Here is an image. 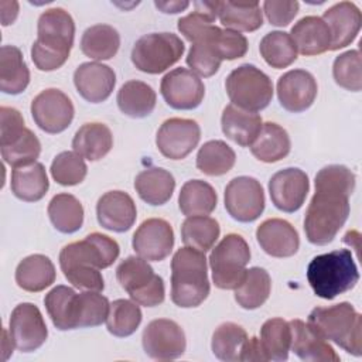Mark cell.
<instances>
[{
	"mask_svg": "<svg viewBox=\"0 0 362 362\" xmlns=\"http://www.w3.org/2000/svg\"><path fill=\"white\" fill-rule=\"evenodd\" d=\"M132 246L147 262H161L173 250L174 230L165 219L148 218L133 233Z\"/></svg>",
	"mask_w": 362,
	"mask_h": 362,
	"instance_id": "19",
	"label": "cell"
},
{
	"mask_svg": "<svg viewBox=\"0 0 362 362\" xmlns=\"http://www.w3.org/2000/svg\"><path fill=\"white\" fill-rule=\"evenodd\" d=\"M154 6L160 8L163 13L175 14L185 10L189 6V3L188 1H154Z\"/></svg>",
	"mask_w": 362,
	"mask_h": 362,
	"instance_id": "56",
	"label": "cell"
},
{
	"mask_svg": "<svg viewBox=\"0 0 362 362\" xmlns=\"http://www.w3.org/2000/svg\"><path fill=\"white\" fill-rule=\"evenodd\" d=\"M30 83V69L23 52L16 45H3L0 49V89L8 95H18Z\"/></svg>",
	"mask_w": 362,
	"mask_h": 362,
	"instance_id": "33",
	"label": "cell"
},
{
	"mask_svg": "<svg viewBox=\"0 0 362 362\" xmlns=\"http://www.w3.org/2000/svg\"><path fill=\"white\" fill-rule=\"evenodd\" d=\"M10 188L11 192L21 201H40L41 198H44L49 188L45 167L38 161L16 167L11 173Z\"/></svg>",
	"mask_w": 362,
	"mask_h": 362,
	"instance_id": "31",
	"label": "cell"
},
{
	"mask_svg": "<svg viewBox=\"0 0 362 362\" xmlns=\"http://www.w3.org/2000/svg\"><path fill=\"white\" fill-rule=\"evenodd\" d=\"M49 171L55 182L64 187H72L85 180L88 167L83 157L78 153L62 151L52 160Z\"/></svg>",
	"mask_w": 362,
	"mask_h": 362,
	"instance_id": "48",
	"label": "cell"
},
{
	"mask_svg": "<svg viewBox=\"0 0 362 362\" xmlns=\"http://www.w3.org/2000/svg\"><path fill=\"white\" fill-rule=\"evenodd\" d=\"M30 110L35 124L49 134H57L68 129L75 115L72 100L55 88L40 92L33 99Z\"/></svg>",
	"mask_w": 362,
	"mask_h": 362,
	"instance_id": "13",
	"label": "cell"
},
{
	"mask_svg": "<svg viewBox=\"0 0 362 362\" xmlns=\"http://www.w3.org/2000/svg\"><path fill=\"white\" fill-rule=\"evenodd\" d=\"M256 239L264 253L273 257H290L300 247L296 228L286 219L270 218L256 229Z\"/></svg>",
	"mask_w": 362,
	"mask_h": 362,
	"instance_id": "23",
	"label": "cell"
},
{
	"mask_svg": "<svg viewBox=\"0 0 362 362\" xmlns=\"http://www.w3.org/2000/svg\"><path fill=\"white\" fill-rule=\"evenodd\" d=\"M211 24H206L191 41V48L187 54V65L191 68L192 72L208 78L218 72L221 66V59L218 58L215 49L212 48L206 34L211 28Z\"/></svg>",
	"mask_w": 362,
	"mask_h": 362,
	"instance_id": "47",
	"label": "cell"
},
{
	"mask_svg": "<svg viewBox=\"0 0 362 362\" xmlns=\"http://www.w3.org/2000/svg\"><path fill=\"white\" fill-rule=\"evenodd\" d=\"M300 8L298 1H276L266 0L263 3V13L266 14L269 23L276 27H284L291 23L297 16Z\"/></svg>",
	"mask_w": 362,
	"mask_h": 362,
	"instance_id": "53",
	"label": "cell"
},
{
	"mask_svg": "<svg viewBox=\"0 0 362 362\" xmlns=\"http://www.w3.org/2000/svg\"><path fill=\"white\" fill-rule=\"evenodd\" d=\"M250 361H259V362H264L269 361L267 355L264 354L260 341L257 337H252L247 339V344L245 346V352H243V359L242 362H250Z\"/></svg>",
	"mask_w": 362,
	"mask_h": 362,
	"instance_id": "54",
	"label": "cell"
},
{
	"mask_svg": "<svg viewBox=\"0 0 362 362\" xmlns=\"http://www.w3.org/2000/svg\"><path fill=\"white\" fill-rule=\"evenodd\" d=\"M355 174L342 164H329L315 174V194L304 216L307 240L317 246L334 240L349 216Z\"/></svg>",
	"mask_w": 362,
	"mask_h": 362,
	"instance_id": "1",
	"label": "cell"
},
{
	"mask_svg": "<svg viewBox=\"0 0 362 362\" xmlns=\"http://www.w3.org/2000/svg\"><path fill=\"white\" fill-rule=\"evenodd\" d=\"M205 253L184 246L180 247L171 260V300L181 308L201 305L209 296Z\"/></svg>",
	"mask_w": 362,
	"mask_h": 362,
	"instance_id": "3",
	"label": "cell"
},
{
	"mask_svg": "<svg viewBox=\"0 0 362 362\" xmlns=\"http://www.w3.org/2000/svg\"><path fill=\"white\" fill-rule=\"evenodd\" d=\"M250 260V247L243 236L228 233L211 252L209 266L218 288L235 290L245 277Z\"/></svg>",
	"mask_w": 362,
	"mask_h": 362,
	"instance_id": "8",
	"label": "cell"
},
{
	"mask_svg": "<svg viewBox=\"0 0 362 362\" xmlns=\"http://www.w3.org/2000/svg\"><path fill=\"white\" fill-rule=\"evenodd\" d=\"M116 277L122 288L139 305L156 307L164 301L165 287L161 276L156 274L146 259L129 256L116 269Z\"/></svg>",
	"mask_w": 362,
	"mask_h": 362,
	"instance_id": "9",
	"label": "cell"
},
{
	"mask_svg": "<svg viewBox=\"0 0 362 362\" xmlns=\"http://www.w3.org/2000/svg\"><path fill=\"white\" fill-rule=\"evenodd\" d=\"M75 23L62 7L41 13L37 23V40L31 47V59L40 71H55L69 58L74 45Z\"/></svg>",
	"mask_w": 362,
	"mask_h": 362,
	"instance_id": "2",
	"label": "cell"
},
{
	"mask_svg": "<svg viewBox=\"0 0 362 362\" xmlns=\"http://www.w3.org/2000/svg\"><path fill=\"white\" fill-rule=\"evenodd\" d=\"M143 314L136 301L126 298H117L109 305V313L106 317L107 331L119 338L129 337L136 332L141 322Z\"/></svg>",
	"mask_w": 362,
	"mask_h": 362,
	"instance_id": "46",
	"label": "cell"
},
{
	"mask_svg": "<svg viewBox=\"0 0 362 362\" xmlns=\"http://www.w3.org/2000/svg\"><path fill=\"white\" fill-rule=\"evenodd\" d=\"M120 253L119 243L107 235L93 232L82 240L68 243L59 252V264L82 263L96 269L112 266Z\"/></svg>",
	"mask_w": 362,
	"mask_h": 362,
	"instance_id": "11",
	"label": "cell"
},
{
	"mask_svg": "<svg viewBox=\"0 0 362 362\" xmlns=\"http://www.w3.org/2000/svg\"><path fill=\"white\" fill-rule=\"evenodd\" d=\"M184 51L185 45L177 34L150 33L134 42L132 62L139 71L156 75L180 61Z\"/></svg>",
	"mask_w": 362,
	"mask_h": 362,
	"instance_id": "10",
	"label": "cell"
},
{
	"mask_svg": "<svg viewBox=\"0 0 362 362\" xmlns=\"http://www.w3.org/2000/svg\"><path fill=\"white\" fill-rule=\"evenodd\" d=\"M297 52L305 57L320 55L331 47V33L325 21L318 16L300 18L290 31Z\"/></svg>",
	"mask_w": 362,
	"mask_h": 362,
	"instance_id": "27",
	"label": "cell"
},
{
	"mask_svg": "<svg viewBox=\"0 0 362 362\" xmlns=\"http://www.w3.org/2000/svg\"><path fill=\"white\" fill-rule=\"evenodd\" d=\"M272 279L263 267H250L235 288V300L245 310L262 307L270 296Z\"/></svg>",
	"mask_w": 362,
	"mask_h": 362,
	"instance_id": "41",
	"label": "cell"
},
{
	"mask_svg": "<svg viewBox=\"0 0 362 362\" xmlns=\"http://www.w3.org/2000/svg\"><path fill=\"white\" fill-rule=\"evenodd\" d=\"M307 280L315 296L332 300L356 286L359 272L351 250L337 249L311 259L307 266Z\"/></svg>",
	"mask_w": 362,
	"mask_h": 362,
	"instance_id": "4",
	"label": "cell"
},
{
	"mask_svg": "<svg viewBox=\"0 0 362 362\" xmlns=\"http://www.w3.org/2000/svg\"><path fill=\"white\" fill-rule=\"evenodd\" d=\"M260 345L269 361H286L291 346V329L288 321L270 318L260 328Z\"/></svg>",
	"mask_w": 362,
	"mask_h": 362,
	"instance_id": "44",
	"label": "cell"
},
{
	"mask_svg": "<svg viewBox=\"0 0 362 362\" xmlns=\"http://www.w3.org/2000/svg\"><path fill=\"white\" fill-rule=\"evenodd\" d=\"M236 154L233 148L222 140H209L204 143L197 154V168L211 177L229 173L235 165Z\"/></svg>",
	"mask_w": 362,
	"mask_h": 362,
	"instance_id": "42",
	"label": "cell"
},
{
	"mask_svg": "<svg viewBox=\"0 0 362 362\" xmlns=\"http://www.w3.org/2000/svg\"><path fill=\"white\" fill-rule=\"evenodd\" d=\"M206 37L221 61H232L236 58H242L247 52V40L243 34L238 31L228 28L223 30L212 24Z\"/></svg>",
	"mask_w": 362,
	"mask_h": 362,
	"instance_id": "49",
	"label": "cell"
},
{
	"mask_svg": "<svg viewBox=\"0 0 362 362\" xmlns=\"http://www.w3.org/2000/svg\"><path fill=\"white\" fill-rule=\"evenodd\" d=\"M134 188L144 202L156 206L164 205L174 192L175 180L165 168L150 167L136 175Z\"/></svg>",
	"mask_w": 362,
	"mask_h": 362,
	"instance_id": "32",
	"label": "cell"
},
{
	"mask_svg": "<svg viewBox=\"0 0 362 362\" xmlns=\"http://www.w3.org/2000/svg\"><path fill=\"white\" fill-rule=\"evenodd\" d=\"M141 344L146 355L158 361L177 359L187 348L184 329L168 318L150 321L143 331Z\"/></svg>",
	"mask_w": 362,
	"mask_h": 362,
	"instance_id": "14",
	"label": "cell"
},
{
	"mask_svg": "<svg viewBox=\"0 0 362 362\" xmlns=\"http://www.w3.org/2000/svg\"><path fill=\"white\" fill-rule=\"evenodd\" d=\"M216 191L206 181L189 180L181 187L178 206L185 216L209 215L216 208Z\"/></svg>",
	"mask_w": 362,
	"mask_h": 362,
	"instance_id": "38",
	"label": "cell"
},
{
	"mask_svg": "<svg viewBox=\"0 0 362 362\" xmlns=\"http://www.w3.org/2000/svg\"><path fill=\"white\" fill-rule=\"evenodd\" d=\"M78 93L90 103L105 102L116 85L115 71L100 62H83L74 72Z\"/></svg>",
	"mask_w": 362,
	"mask_h": 362,
	"instance_id": "22",
	"label": "cell"
},
{
	"mask_svg": "<svg viewBox=\"0 0 362 362\" xmlns=\"http://www.w3.org/2000/svg\"><path fill=\"white\" fill-rule=\"evenodd\" d=\"M113 147V136L110 129L99 122L82 124L72 140L75 153L89 161L103 158Z\"/></svg>",
	"mask_w": 362,
	"mask_h": 362,
	"instance_id": "30",
	"label": "cell"
},
{
	"mask_svg": "<svg viewBox=\"0 0 362 362\" xmlns=\"http://www.w3.org/2000/svg\"><path fill=\"white\" fill-rule=\"evenodd\" d=\"M55 266L45 255H30L24 257L16 269V283L20 288L38 293L55 281Z\"/></svg>",
	"mask_w": 362,
	"mask_h": 362,
	"instance_id": "29",
	"label": "cell"
},
{
	"mask_svg": "<svg viewBox=\"0 0 362 362\" xmlns=\"http://www.w3.org/2000/svg\"><path fill=\"white\" fill-rule=\"evenodd\" d=\"M109 300L99 291L79 293V328L98 327L106 321Z\"/></svg>",
	"mask_w": 362,
	"mask_h": 362,
	"instance_id": "51",
	"label": "cell"
},
{
	"mask_svg": "<svg viewBox=\"0 0 362 362\" xmlns=\"http://www.w3.org/2000/svg\"><path fill=\"white\" fill-rule=\"evenodd\" d=\"M218 18L223 27L238 33L256 31L263 24V11L257 1H219Z\"/></svg>",
	"mask_w": 362,
	"mask_h": 362,
	"instance_id": "34",
	"label": "cell"
},
{
	"mask_svg": "<svg viewBox=\"0 0 362 362\" xmlns=\"http://www.w3.org/2000/svg\"><path fill=\"white\" fill-rule=\"evenodd\" d=\"M247 332L235 322H222L212 334L211 348L214 355L225 362H242Z\"/></svg>",
	"mask_w": 362,
	"mask_h": 362,
	"instance_id": "39",
	"label": "cell"
},
{
	"mask_svg": "<svg viewBox=\"0 0 362 362\" xmlns=\"http://www.w3.org/2000/svg\"><path fill=\"white\" fill-rule=\"evenodd\" d=\"M45 310L59 331L79 328V294L64 284L51 288L44 298Z\"/></svg>",
	"mask_w": 362,
	"mask_h": 362,
	"instance_id": "26",
	"label": "cell"
},
{
	"mask_svg": "<svg viewBox=\"0 0 362 362\" xmlns=\"http://www.w3.org/2000/svg\"><path fill=\"white\" fill-rule=\"evenodd\" d=\"M310 191L308 175L296 167L280 170L269 180V194L273 205L287 214L298 211Z\"/></svg>",
	"mask_w": 362,
	"mask_h": 362,
	"instance_id": "18",
	"label": "cell"
},
{
	"mask_svg": "<svg viewBox=\"0 0 362 362\" xmlns=\"http://www.w3.org/2000/svg\"><path fill=\"white\" fill-rule=\"evenodd\" d=\"M120 47V34L109 24H93L81 37L82 52L95 61L113 58Z\"/></svg>",
	"mask_w": 362,
	"mask_h": 362,
	"instance_id": "37",
	"label": "cell"
},
{
	"mask_svg": "<svg viewBox=\"0 0 362 362\" xmlns=\"http://www.w3.org/2000/svg\"><path fill=\"white\" fill-rule=\"evenodd\" d=\"M327 341H332L354 356L362 355V317L351 303L315 307L307 321Z\"/></svg>",
	"mask_w": 362,
	"mask_h": 362,
	"instance_id": "5",
	"label": "cell"
},
{
	"mask_svg": "<svg viewBox=\"0 0 362 362\" xmlns=\"http://www.w3.org/2000/svg\"><path fill=\"white\" fill-rule=\"evenodd\" d=\"M1 8V24L8 25L17 18L18 14V3L17 1H0Z\"/></svg>",
	"mask_w": 362,
	"mask_h": 362,
	"instance_id": "55",
	"label": "cell"
},
{
	"mask_svg": "<svg viewBox=\"0 0 362 362\" xmlns=\"http://www.w3.org/2000/svg\"><path fill=\"white\" fill-rule=\"evenodd\" d=\"M291 148L290 136L280 124L273 122H266L250 144L252 154L263 163H276L283 160Z\"/></svg>",
	"mask_w": 362,
	"mask_h": 362,
	"instance_id": "36",
	"label": "cell"
},
{
	"mask_svg": "<svg viewBox=\"0 0 362 362\" xmlns=\"http://www.w3.org/2000/svg\"><path fill=\"white\" fill-rule=\"evenodd\" d=\"M260 55L267 65L276 69H283L290 66L297 59V48L286 31H272L267 33L259 45Z\"/></svg>",
	"mask_w": 362,
	"mask_h": 362,
	"instance_id": "45",
	"label": "cell"
},
{
	"mask_svg": "<svg viewBox=\"0 0 362 362\" xmlns=\"http://www.w3.org/2000/svg\"><path fill=\"white\" fill-rule=\"evenodd\" d=\"M8 332L14 346L21 352L38 349L48 337L44 317L33 303H20L14 307L8 321Z\"/></svg>",
	"mask_w": 362,
	"mask_h": 362,
	"instance_id": "17",
	"label": "cell"
},
{
	"mask_svg": "<svg viewBox=\"0 0 362 362\" xmlns=\"http://www.w3.org/2000/svg\"><path fill=\"white\" fill-rule=\"evenodd\" d=\"M262 124L260 115L239 109L232 103L225 106L221 117L223 134L242 147H250L257 137Z\"/></svg>",
	"mask_w": 362,
	"mask_h": 362,
	"instance_id": "28",
	"label": "cell"
},
{
	"mask_svg": "<svg viewBox=\"0 0 362 362\" xmlns=\"http://www.w3.org/2000/svg\"><path fill=\"white\" fill-rule=\"evenodd\" d=\"M116 102L123 115L133 119H141L154 110L157 95L146 82L132 79L120 86Z\"/></svg>",
	"mask_w": 362,
	"mask_h": 362,
	"instance_id": "35",
	"label": "cell"
},
{
	"mask_svg": "<svg viewBox=\"0 0 362 362\" xmlns=\"http://www.w3.org/2000/svg\"><path fill=\"white\" fill-rule=\"evenodd\" d=\"M317 92V81L314 75L305 69L287 71L277 81L279 102L291 113L307 110L314 103Z\"/></svg>",
	"mask_w": 362,
	"mask_h": 362,
	"instance_id": "20",
	"label": "cell"
},
{
	"mask_svg": "<svg viewBox=\"0 0 362 362\" xmlns=\"http://www.w3.org/2000/svg\"><path fill=\"white\" fill-rule=\"evenodd\" d=\"M291 329L290 349L303 361L311 362H338L339 355L308 322L303 320L288 321Z\"/></svg>",
	"mask_w": 362,
	"mask_h": 362,
	"instance_id": "24",
	"label": "cell"
},
{
	"mask_svg": "<svg viewBox=\"0 0 362 362\" xmlns=\"http://www.w3.org/2000/svg\"><path fill=\"white\" fill-rule=\"evenodd\" d=\"M221 233L216 219L206 215L187 216L181 225V239L185 246L208 252L212 249Z\"/></svg>",
	"mask_w": 362,
	"mask_h": 362,
	"instance_id": "43",
	"label": "cell"
},
{
	"mask_svg": "<svg viewBox=\"0 0 362 362\" xmlns=\"http://www.w3.org/2000/svg\"><path fill=\"white\" fill-rule=\"evenodd\" d=\"M0 151L13 168L35 163L41 153L38 137L24 126L21 113L10 106L0 107Z\"/></svg>",
	"mask_w": 362,
	"mask_h": 362,
	"instance_id": "6",
	"label": "cell"
},
{
	"mask_svg": "<svg viewBox=\"0 0 362 362\" xmlns=\"http://www.w3.org/2000/svg\"><path fill=\"white\" fill-rule=\"evenodd\" d=\"M225 209L238 222H253L264 211L262 184L247 175L232 178L225 187Z\"/></svg>",
	"mask_w": 362,
	"mask_h": 362,
	"instance_id": "12",
	"label": "cell"
},
{
	"mask_svg": "<svg viewBox=\"0 0 362 362\" xmlns=\"http://www.w3.org/2000/svg\"><path fill=\"white\" fill-rule=\"evenodd\" d=\"M65 279L76 288L89 291H102L105 288V281L99 269L82 264V263H68L59 266Z\"/></svg>",
	"mask_w": 362,
	"mask_h": 362,
	"instance_id": "52",
	"label": "cell"
},
{
	"mask_svg": "<svg viewBox=\"0 0 362 362\" xmlns=\"http://www.w3.org/2000/svg\"><path fill=\"white\" fill-rule=\"evenodd\" d=\"M225 89L232 105L255 113L267 107L273 98L272 79L252 64L235 68L225 81Z\"/></svg>",
	"mask_w": 362,
	"mask_h": 362,
	"instance_id": "7",
	"label": "cell"
},
{
	"mask_svg": "<svg viewBox=\"0 0 362 362\" xmlns=\"http://www.w3.org/2000/svg\"><path fill=\"white\" fill-rule=\"evenodd\" d=\"M201 129L192 119L170 117L163 122L156 134L158 151L170 160L185 158L199 143Z\"/></svg>",
	"mask_w": 362,
	"mask_h": 362,
	"instance_id": "15",
	"label": "cell"
},
{
	"mask_svg": "<svg viewBox=\"0 0 362 362\" xmlns=\"http://www.w3.org/2000/svg\"><path fill=\"white\" fill-rule=\"evenodd\" d=\"M136 204L124 191H109L98 199L96 218L99 225L107 230L126 232L136 222Z\"/></svg>",
	"mask_w": 362,
	"mask_h": 362,
	"instance_id": "21",
	"label": "cell"
},
{
	"mask_svg": "<svg viewBox=\"0 0 362 362\" xmlns=\"http://www.w3.org/2000/svg\"><path fill=\"white\" fill-rule=\"evenodd\" d=\"M362 64L359 49L339 54L332 64V76L337 85L346 90L359 92L362 88Z\"/></svg>",
	"mask_w": 362,
	"mask_h": 362,
	"instance_id": "50",
	"label": "cell"
},
{
	"mask_svg": "<svg viewBox=\"0 0 362 362\" xmlns=\"http://www.w3.org/2000/svg\"><path fill=\"white\" fill-rule=\"evenodd\" d=\"M47 212L51 223L61 233H74L82 228L83 206L72 194L61 192L54 195L48 204Z\"/></svg>",
	"mask_w": 362,
	"mask_h": 362,
	"instance_id": "40",
	"label": "cell"
},
{
	"mask_svg": "<svg viewBox=\"0 0 362 362\" xmlns=\"http://www.w3.org/2000/svg\"><path fill=\"white\" fill-rule=\"evenodd\" d=\"M160 92L170 107L191 110L201 105L205 96V86L195 72L180 66L163 76Z\"/></svg>",
	"mask_w": 362,
	"mask_h": 362,
	"instance_id": "16",
	"label": "cell"
},
{
	"mask_svg": "<svg viewBox=\"0 0 362 362\" xmlns=\"http://www.w3.org/2000/svg\"><path fill=\"white\" fill-rule=\"evenodd\" d=\"M331 33V51L349 45L361 30V10L352 1H339L324 11L321 17Z\"/></svg>",
	"mask_w": 362,
	"mask_h": 362,
	"instance_id": "25",
	"label": "cell"
}]
</instances>
